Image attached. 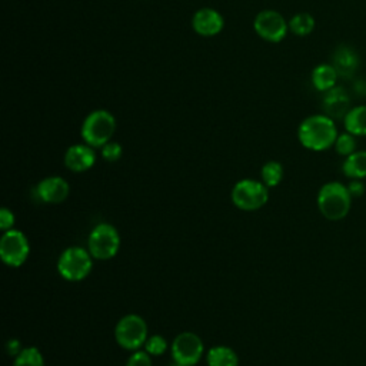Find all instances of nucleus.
<instances>
[{
    "label": "nucleus",
    "instance_id": "10",
    "mask_svg": "<svg viewBox=\"0 0 366 366\" xmlns=\"http://www.w3.org/2000/svg\"><path fill=\"white\" fill-rule=\"evenodd\" d=\"M253 29L260 39L269 43H279L289 33V21L279 11L266 9L256 14Z\"/></svg>",
    "mask_w": 366,
    "mask_h": 366
},
{
    "label": "nucleus",
    "instance_id": "9",
    "mask_svg": "<svg viewBox=\"0 0 366 366\" xmlns=\"http://www.w3.org/2000/svg\"><path fill=\"white\" fill-rule=\"evenodd\" d=\"M172 359L179 366L197 365L204 353L202 339L193 332H182L172 342Z\"/></svg>",
    "mask_w": 366,
    "mask_h": 366
},
{
    "label": "nucleus",
    "instance_id": "2",
    "mask_svg": "<svg viewBox=\"0 0 366 366\" xmlns=\"http://www.w3.org/2000/svg\"><path fill=\"white\" fill-rule=\"evenodd\" d=\"M353 197L350 196L347 186L340 182L325 183L316 196V204L320 214L332 222L345 219L352 207Z\"/></svg>",
    "mask_w": 366,
    "mask_h": 366
},
{
    "label": "nucleus",
    "instance_id": "18",
    "mask_svg": "<svg viewBox=\"0 0 366 366\" xmlns=\"http://www.w3.org/2000/svg\"><path fill=\"white\" fill-rule=\"evenodd\" d=\"M207 366H239L237 353L224 345L213 346L206 353Z\"/></svg>",
    "mask_w": 366,
    "mask_h": 366
},
{
    "label": "nucleus",
    "instance_id": "13",
    "mask_svg": "<svg viewBox=\"0 0 366 366\" xmlns=\"http://www.w3.org/2000/svg\"><path fill=\"white\" fill-rule=\"evenodd\" d=\"M66 169L74 173H83L92 169L96 163V152L94 147L87 143H76L67 147L63 157Z\"/></svg>",
    "mask_w": 366,
    "mask_h": 366
},
{
    "label": "nucleus",
    "instance_id": "8",
    "mask_svg": "<svg viewBox=\"0 0 366 366\" xmlns=\"http://www.w3.org/2000/svg\"><path fill=\"white\" fill-rule=\"evenodd\" d=\"M30 254V244L26 234L19 229L3 232L0 237V259L10 267L21 266Z\"/></svg>",
    "mask_w": 366,
    "mask_h": 366
},
{
    "label": "nucleus",
    "instance_id": "5",
    "mask_svg": "<svg viewBox=\"0 0 366 366\" xmlns=\"http://www.w3.org/2000/svg\"><path fill=\"white\" fill-rule=\"evenodd\" d=\"M147 337V325L144 319L136 313L124 315L114 326V339L124 350H139L144 346Z\"/></svg>",
    "mask_w": 366,
    "mask_h": 366
},
{
    "label": "nucleus",
    "instance_id": "11",
    "mask_svg": "<svg viewBox=\"0 0 366 366\" xmlns=\"http://www.w3.org/2000/svg\"><path fill=\"white\" fill-rule=\"evenodd\" d=\"M39 200L47 204L63 203L70 193V184L60 176H49L41 179L34 187Z\"/></svg>",
    "mask_w": 366,
    "mask_h": 366
},
{
    "label": "nucleus",
    "instance_id": "7",
    "mask_svg": "<svg viewBox=\"0 0 366 366\" xmlns=\"http://www.w3.org/2000/svg\"><path fill=\"white\" fill-rule=\"evenodd\" d=\"M269 200V187L260 180L242 179L232 189L233 204L244 212L263 207Z\"/></svg>",
    "mask_w": 366,
    "mask_h": 366
},
{
    "label": "nucleus",
    "instance_id": "1",
    "mask_svg": "<svg viewBox=\"0 0 366 366\" xmlns=\"http://www.w3.org/2000/svg\"><path fill=\"white\" fill-rule=\"evenodd\" d=\"M337 134L335 120L326 114L307 116L297 127V139L300 144L312 152L330 149L335 144Z\"/></svg>",
    "mask_w": 366,
    "mask_h": 366
},
{
    "label": "nucleus",
    "instance_id": "19",
    "mask_svg": "<svg viewBox=\"0 0 366 366\" xmlns=\"http://www.w3.org/2000/svg\"><path fill=\"white\" fill-rule=\"evenodd\" d=\"M345 130L356 137L366 136V104L353 106L343 119Z\"/></svg>",
    "mask_w": 366,
    "mask_h": 366
},
{
    "label": "nucleus",
    "instance_id": "3",
    "mask_svg": "<svg viewBox=\"0 0 366 366\" xmlns=\"http://www.w3.org/2000/svg\"><path fill=\"white\" fill-rule=\"evenodd\" d=\"M116 132V119L106 109H96L90 112L80 129V134L84 143L94 149H102L109 143Z\"/></svg>",
    "mask_w": 366,
    "mask_h": 366
},
{
    "label": "nucleus",
    "instance_id": "15",
    "mask_svg": "<svg viewBox=\"0 0 366 366\" xmlns=\"http://www.w3.org/2000/svg\"><path fill=\"white\" fill-rule=\"evenodd\" d=\"M359 63H360V60H359L357 53L352 47L342 44V46L336 47V50L333 51L330 64L336 69V71L340 77L349 79L357 70Z\"/></svg>",
    "mask_w": 366,
    "mask_h": 366
},
{
    "label": "nucleus",
    "instance_id": "28",
    "mask_svg": "<svg viewBox=\"0 0 366 366\" xmlns=\"http://www.w3.org/2000/svg\"><path fill=\"white\" fill-rule=\"evenodd\" d=\"M346 186H347V190H349V193L353 199L360 197L365 193V183L360 179H350Z\"/></svg>",
    "mask_w": 366,
    "mask_h": 366
},
{
    "label": "nucleus",
    "instance_id": "20",
    "mask_svg": "<svg viewBox=\"0 0 366 366\" xmlns=\"http://www.w3.org/2000/svg\"><path fill=\"white\" fill-rule=\"evenodd\" d=\"M315 24H316V21L312 14H309L306 11H300L290 17L289 31H292L295 36L306 37L315 30Z\"/></svg>",
    "mask_w": 366,
    "mask_h": 366
},
{
    "label": "nucleus",
    "instance_id": "23",
    "mask_svg": "<svg viewBox=\"0 0 366 366\" xmlns=\"http://www.w3.org/2000/svg\"><path fill=\"white\" fill-rule=\"evenodd\" d=\"M333 147L337 154L346 157V156L352 154L353 152H356V136H353L352 133L345 130L343 133L337 134Z\"/></svg>",
    "mask_w": 366,
    "mask_h": 366
},
{
    "label": "nucleus",
    "instance_id": "27",
    "mask_svg": "<svg viewBox=\"0 0 366 366\" xmlns=\"http://www.w3.org/2000/svg\"><path fill=\"white\" fill-rule=\"evenodd\" d=\"M16 217L14 213L9 207H1L0 209V229L1 232H7L14 227Z\"/></svg>",
    "mask_w": 366,
    "mask_h": 366
},
{
    "label": "nucleus",
    "instance_id": "12",
    "mask_svg": "<svg viewBox=\"0 0 366 366\" xmlns=\"http://www.w3.org/2000/svg\"><path fill=\"white\" fill-rule=\"evenodd\" d=\"M224 27V19L220 11L212 7H202L192 17V29L202 37H214Z\"/></svg>",
    "mask_w": 366,
    "mask_h": 366
},
{
    "label": "nucleus",
    "instance_id": "25",
    "mask_svg": "<svg viewBox=\"0 0 366 366\" xmlns=\"http://www.w3.org/2000/svg\"><path fill=\"white\" fill-rule=\"evenodd\" d=\"M100 153H102V157H103L106 162L114 163V162H117V160L122 157V154H123V147H122L120 143L110 140L109 143H106V144L100 149Z\"/></svg>",
    "mask_w": 366,
    "mask_h": 366
},
{
    "label": "nucleus",
    "instance_id": "4",
    "mask_svg": "<svg viewBox=\"0 0 366 366\" xmlns=\"http://www.w3.org/2000/svg\"><path fill=\"white\" fill-rule=\"evenodd\" d=\"M93 267V256L80 246H70L64 249L57 259L59 274L69 282H80L86 279Z\"/></svg>",
    "mask_w": 366,
    "mask_h": 366
},
{
    "label": "nucleus",
    "instance_id": "21",
    "mask_svg": "<svg viewBox=\"0 0 366 366\" xmlns=\"http://www.w3.org/2000/svg\"><path fill=\"white\" fill-rule=\"evenodd\" d=\"M283 173L285 172H283L282 163L276 160H270L262 166L260 177H262V182L270 189V187H276L282 182Z\"/></svg>",
    "mask_w": 366,
    "mask_h": 366
},
{
    "label": "nucleus",
    "instance_id": "14",
    "mask_svg": "<svg viewBox=\"0 0 366 366\" xmlns=\"http://www.w3.org/2000/svg\"><path fill=\"white\" fill-rule=\"evenodd\" d=\"M350 109H352L350 107V96L343 87L335 86L333 89L325 92L323 110H325L326 116L332 117L333 120H336V119L343 120Z\"/></svg>",
    "mask_w": 366,
    "mask_h": 366
},
{
    "label": "nucleus",
    "instance_id": "22",
    "mask_svg": "<svg viewBox=\"0 0 366 366\" xmlns=\"http://www.w3.org/2000/svg\"><path fill=\"white\" fill-rule=\"evenodd\" d=\"M13 366H44V359L36 346H27L14 357Z\"/></svg>",
    "mask_w": 366,
    "mask_h": 366
},
{
    "label": "nucleus",
    "instance_id": "17",
    "mask_svg": "<svg viewBox=\"0 0 366 366\" xmlns=\"http://www.w3.org/2000/svg\"><path fill=\"white\" fill-rule=\"evenodd\" d=\"M342 173L349 179L366 177V150H356L346 156L342 163Z\"/></svg>",
    "mask_w": 366,
    "mask_h": 366
},
{
    "label": "nucleus",
    "instance_id": "29",
    "mask_svg": "<svg viewBox=\"0 0 366 366\" xmlns=\"http://www.w3.org/2000/svg\"><path fill=\"white\" fill-rule=\"evenodd\" d=\"M21 350H23V346H21V342H20L19 339L11 337V339L7 340V343H6V352H7L9 356L16 357Z\"/></svg>",
    "mask_w": 366,
    "mask_h": 366
},
{
    "label": "nucleus",
    "instance_id": "26",
    "mask_svg": "<svg viewBox=\"0 0 366 366\" xmlns=\"http://www.w3.org/2000/svg\"><path fill=\"white\" fill-rule=\"evenodd\" d=\"M124 366H152V356L146 350H134Z\"/></svg>",
    "mask_w": 366,
    "mask_h": 366
},
{
    "label": "nucleus",
    "instance_id": "6",
    "mask_svg": "<svg viewBox=\"0 0 366 366\" xmlns=\"http://www.w3.org/2000/svg\"><path fill=\"white\" fill-rule=\"evenodd\" d=\"M120 249L119 230L110 223L96 224L87 239V250L96 260H110Z\"/></svg>",
    "mask_w": 366,
    "mask_h": 366
},
{
    "label": "nucleus",
    "instance_id": "16",
    "mask_svg": "<svg viewBox=\"0 0 366 366\" xmlns=\"http://www.w3.org/2000/svg\"><path fill=\"white\" fill-rule=\"evenodd\" d=\"M337 77H339V74H337L336 69L329 63L317 64L312 70V74H310V80H312L313 87L319 92H323V93L336 86Z\"/></svg>",
    "mask_w": 366,
    "mask_h": 366
},
{
    "label": "nucleus",
    "instance_id": "24",
    "mask_svg": "<svg viewBox=\"0 0 366 366\" xmlns=\"http://www.w3.org/2000/svg\"><path fill=\"white\" fill-rule=\"evenodd\" d=\"M167 340L162 335H152L147 337L143 347L150 356H160L167 350Z\"/></svg>",
    "mask_w": 366,
    "mask_h": 366
}]
</instances>
